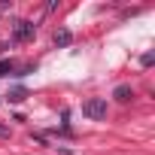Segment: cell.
<instances>
[{"label":"cell","instance_id":"5b68a950","mask_svg":"<svg viewBox=\"0 0 155 155\" xmlns=\"http://www.w3.org/2000/svg\"><path fill=\"white\" fill-rule=\"evenodd\" d=\"M6 97H9V104H21V101H25V97H28V91H25V88H21V85H18V88H12V91H9V94H6Z\"/></svg>","mask_w":155,"mask_h":155},{"label":"cell","instance_id":"6da1fadb","mask_svg":"<svg viewBox=\"0 0 155 155\" xmlns=\"http://www.w3.org/2000/svg\"><path fill=\"white\" fill-rule=\"evenodd\" d=\"M82 116L85 119H94V122L107 119V97H88L82 104Z\"/></svg>","mask_w":155,"mask_h":155},{"label":"cell","instance_id":"277c9868","mask_svg":"<svg viewBox=\"0 0 155 155\" xmlns=\"http://www.w3.org/2000/svg\"><path fill=\"white\" fill-rule=\"evenodd\" d=\"M70 43H73L70 31H55V46H70Z\"/></svg>","mask_w":155,"mask_h":155},{"label":"cell","instance_id":"7a4b0ae2","mask_svg":"<svg viewBox=\"0 0 155 155\" xmlns=\"http://www.w3.org/2000/svg\"><path fill=\"white\" fill-rule=\"evenodd\" d=\"M34 31H37V28H34V21L18 18V21H15V31H12V40H15V43H28V40L34 37Z\"/></svg>","mask_w":155,"mask_h":155},{"label":"cell","instance_id":"3957f363","mask_svg":"<svg viewBox=\"0 0 155 155\" xmlns=\"http://www.w3.org/2000/svg\"><path fill=\"white\" fill-rule=\"evenodd\" d=\"M113 97H116V101H122V104H128V101L134 97V91H131V85H116Z\"/></svg>","mask_w":155,"mask_h":155},{"label":"cell","instance_id":"52a82bcc","mask_svg":"<svg viewBox=\"0 0 155 155\" xmlns=\"http://www.w3.org/2000/svg\"><path fill=\"white\" fill-rule=\"evenodd\" d=\"M28 73H34V64H25V67H21L15 76H28Z\"/></svg>","mask_w":155,"mask_h":155},{"label":"cell","instance_id":"ba28073f","mask_svg":"<svg viewBox=\"0 0 155 155\" xmlns=\"http://www.w3.org/2000/svg\"><path fill=\"white\" fill-rule=\"evenodd\" d=\"M0 137H9V128L6 125H0Z\"/></svg>","mask_w":155,"mask_h":155},{"label":"cell","instance_id":"8992f818","mask_svg":"<svg viewBox=\"0 0 155 155\" xmlns=\"http://www.w3.org/2000/svg\"><path fill=\"white\" fill-rule=\"evenodd\" d=\"M15 70V61L12 58H3V61H0V76H6V73H12Z\"/></svg>","mask_w":155,"mask_h":155}]
</instances>
